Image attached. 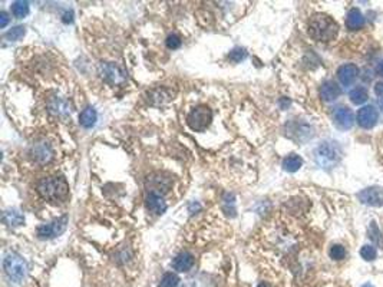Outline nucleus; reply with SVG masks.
<instances>
[{"label": "nucleus", "mask_w": 383, "mask_h": 287, "mask_svg": "<svg viewBox=\"0 0 383 287\" xmlns=\"http://www.w3.org/2000/svg\"><path fill=\"white\" fill-rule=\"evenodd\" d=\"M212 121V111L207 105H198L191 109V112L187 115L188 127L195 132L205 131Z\"/></svg>", "instance_id": "obj_4"}, {"label": "nucleus", "mask_w": 383, "mask_h": 287, "mask_svg": "<svg viewBox=\"0 0 383 287\" xmlns=\"http://www.w3.org/2000/svg\"><path fill=\"white\" fill-rule=\"evenodd\" d=\"M3 221L6 222L7 225H10V227H17V225H22V224H23L25 217H23V214H20L17 210H7V211H4V214H3Z\"/></svg>", "instance_id": "obj_21"}, {"label": "nucleus", "mask_w": 383, "mask_h": 287, "mask_svg": "<svg viewBox=\"0 0 383 287\" xmlns=\"http://www.w3.org/2000/svg\"><path fill=\"white\" fill-rule=\"evenodd\" d=\"M101 78L111 85H122L127 82V71L115 62H101L98 66Z\"/></svg>", "instance_id": "obj_5"}, {"label": "nucleus", "mask_w": 383, "mask_h": 287, "mask_svg": "<svg viewBox=\"0 0 383 287\" xmlns=\"http://www.w3.org/2000/svg\"><path fill=\"white\" fill-rule=\"evenodd\" d=\"M25 33H26V27L25 26H16L12 27L6 35H4V38L7 40H10V42H16V40H20L23 36H25Z\"/></svg>", "instance_id": "obj_24"}, {"label": "nucleus", "mask_w": 383, "mask_h": 287, "mask_svg": "<svg viewBox=\"0 0 383 287\" xmlns=\"http://www.w3.org/2000/svg\"><path fill=\"white\" fill-rule=\"evenodd\" d=\"M257 287H270V286H268L267 283H261V285H258V286H257Z\"/></svg>", "instance_id": "obj_37"}, {"label": "nucleus", "mask_w": 383, "mask_h": 287, "mask_svg": "<svg viewBox=\"0 0 383 287\" xmlns=\"http://www.w3.org/2000/svg\"><path fill=\"white\" fill-rule=\"evenodd\" d=\"M67 225V217L64 215V217H59L53 221L48 222V224H42L38 227L36 233L39 235L40 238H53V237H58L61 235L65 230H66Z\"/></svg>", "instance_id": "obj_8"}, {"label": "nucleus", "mask_w": 383, "mask_h": 287, "mask_svg": "<svg viewBox=\"0 0 383 287\" xmlns=\"http://www.w3.org/2000/svg\"><path fill=\"white\" fill-rule=\"evenodd\" d=\"M375 93H376L379 98H383V80H379V82L375 85Z\"/></svg>", "instance_id": "obj_33"}, {"label": "nucleus", "mask_w": 383, "mask_h": 287, "mask_svg": "<svg viewBox=\"0 0 383 287\" xmlns=\"http://www.w3.org/2000/svg\"><path fill=\"white\" fill-rule=\"evenodd\" d=\"M145 204L146 209L155 213V214H158V215L164 214L167 211V203L164 201L162 196H159V194L148 193V196L145 198Z\"/></svg>", "instance_id": "obj_16"}, {"label": "nucleus", "mask_w": 383, "mask_h": 287, "mask_svg": "<svg viewBox=\"0 0 383 287\" xmlns=\"http://www.w3.org/2000/svg\"><path fill=\"white\" fill-rule=\"evenodd\" d=\"M172 183V177L167 172H152L146 177L145 180V187L148 190V193H152V194H165L171 190Z\"/></svg>", "instance_id": "obj_7"}, {"label": "nucleus", "mask_w": 383, "mask_h": 287, "mask_svg": "<svg viewBox=\"0 0 383 287\" xmlns=\"http://www.w3.org/2000/svg\"><path fill=\"white\" fill-rule=\"evenodd\" d=\"M339 33L337 22L326 13H315L309 19V35L317 42H330Z\"/></svg>", "instance_id": "obj_2"}, {"label": "nucleus", "mask_w": 383, "mask_h": 287, "mask_svg": "<svg viewBox=\"0 0 383 287\" xmlns=\"http://www.w3.org/2000/svg\"><path fill=\"white\" fill-rule=\"evenodd\" d=\"M359 200L370 207H382L383 206V187H369L359 193Z\"/></svg>", "instance_id": "obj_11"}, {"label": "nucleus", "mask_w": 383, "mask_h": 287, "mask_svg": "<svg viewBox=\"0 0 383 287\" xmlns=\"http://www.w3.org/2000/svg\"><path fill=\"white\" fill-rule=\"evenodd\" d=\"M376 73L383 76V61H381V62L378 64V66H376Z\"/></svg>", "instance_id": "obj_36"}, {"label": "nucleus", "mask_w": 383, "mask_h": 287, "mask_svg": "<svg viewBox=\"0 0 383 287\" xmlns=\"http://www.w3.org/2000/svg\"><path fill=\"white\" fill-rule=\"evenodd\" d=\"M73 20V12H67V13H65V16H64V22L65 23H70Z\"/></svg>", "instance_id": "obj_35"}, {"label": "nucleus", "mask_w": 383, "mask_h": 287, "mask_svg": "<svg viewBox=\"0 0 383 287\" xmlns=\"http://www.w3.org/2000/svg\"><path fill=\"white\" fill-rule=\"evenodd\" d=\"M7 22H9V16L6 12H1L0 13V27H6Z\"/></svg>", "instance_id": "obj_34"}, {"label": "nucleus", "mask_w": 383, "mask_h": 287, "mask_svg": "<svg viewBox=\"0 0 383 287\" xmlns=\"http://www.w3.org/2000/svg\"><path fill=\"white\" fill-rule=\"evenodd\" d=\"M362 287H375V286H373V285H370V283H365Z\"/></svg>", "instance_id": "obj_38"}, {"label": "nucleus", "mask_w": 383, "mask_h": 287, "mask_svg": "<svg viewBox=\"0 0 383 287\" xmlns=\"http://www.w3.org/2000/svg\"><path fill=\"white\" fill-rule=\"evenodd\" d=\"M246 56H247V52H246V49H243V48H236V49H233L230 55H228V59L231 61V62H241L243 59H246Z\"/></svg>", "instance_id": "obj_31"}, {"label": "nucleus", "mask_w": 383, "mask_h": 287, "mask_svg": "<svg viewBox=\"0 0 383 287\" xmlns=\"http://www.w3.org/2000/svg\"><path fill=\"white\" fill-rule=\"evenodd\" d=\"M357 124L359 127L365 128V130H370L378 124L379 119V111L373 106V105H366L362 109H359L357 112Z\"/></svg>", "instance_id": "obj_10"}, {"label": "nucleus", "mask_w": 383, "mask_h": 287, "mask_svg": "<svg viewBox=\"0 0 383 287\" xmlns=\"http://www.w3.org/2000/svg\"><path fill=\"white\" fill-rule=\"evenodd\" d=\"M194 266V256L188 251H183L178 256H175V259L172 260V267L180 272V273H185L188 270H191Z\"/></svg>", "instance_id": "obj_15"}, {"label": "nucleus", "mask_w": 383, "mask_h": 287, "mask_svg": "<svg viewBox=\"0 0 383 287\" xmlns=\"http://www.w3.org/2000/svg\"><path fill=\"white\" fill-rule=\"evenodd\" d=\"M336 75L343 86H350L359 76V68L355 64H344L337 69Z\"/></svg>", "instance_id": "obj_13"}, {"label": "nucleus", "mask_w": 383, "mask_h": 287, "mask_svg": "<svg viewBox=\"0 0 383 287\" xmlns=\"http://www.w3.org/2000/svg\"><path fill=\"white\" fill-rule=\"evenodd\" d=\"M302 165H303V159L297 154H290L283 159V168L287 172H296L302 168Z\"/></svg>", "instance_id": "obj_20"}, {"label": "nucleus", "mask_w": 383, "mask_h": 287, "mask_svg": "<svg viewBox=\"0 0 383 287\" xmlns=\"http://www.w3.org/2000/svg\"><path fill=\"white\" fill-rule=\"evenodd\" d=\"M210 282L205 276H197L192 279H188L183 287H208Z\"/></svg>", "instance_id": "obj_26"}, {"label": "nucleus", "mask_w": 383, "mask_h": 287, "mask_svg": "<svg viewBox=\"0 0 383 287\" xmlns=\"http://www.w3.org/2000/svg\"><path fill=\"white\" fill-rule=\"evenodd\" d=\"M333 122L339 130H350L355 125V115L347 106H339L333 112Z\"/></svg>", "instance_id": "obj_12"}, {"label": "nucleus", "mask_w": 383, "mask_h": 287, "mask_svg": "<svg viewBox=\"0 0 383 287\" xmlns=\"http://www.w3.org/2000/svg\"><path fill=\"white\" fill-rule=\"evenodd\" d=\"M12 13H13L14 17H17V19L26 17L27 14H29V3H27V1H23V0L13 1V3H12Z\"/></svg>", "instance_id": "obj_23"}, {"label": "nucleus", "mask_w": 383, "mask_h": 287, "mask_svg": "<svg viewBox=\"0 0 383 287\" xmlns=\"http://www.w3.org/2000/svg\"><path fill=\"white\" fill-rule=\"evenodd\" d=\"M3 269L10 280H13L14 283H20L26 276L27 264L22 256L10 251L3 259Z\"/></svg>", "instance_id": "obj_3"}, {"label": "nucleus", "mask_w": 383, "mask_h": 287, "mask_svg": "<svg viewBox=\"0 0 383 287\" xmlns=\"http://www.w3.org/2000/svg\"><path fill=\"white\" fill-rule=\"evenodd\" d=\"M329 254L333 260H343L346 257V248L342 244H334V246H331Z\"/></svg>", "instance_id": "obj_30"}, {"label": "nucleus", "mask_w": 383, "mask_h": 287, "mask_svg": "<svg viewBox=\"0 0 383 287\" xmlns=\"http://www.w3.org/2000/svg\"><path fill=\"white\" fill-rule=\"evenodd\" d=\"M29 155L36 164L45 165L53 159V149L51 148V145L46 143L33 144L29 149Z\"/></svg>", "instance_id": "obj_9"}, {"label": "nucleus", "mask_w": 383, "mask_h": 287, "mask_svg": "<svg viewBox=\"0 0 383 287\" xmlns=\"http://www.w3.org/2000/svg\"><path fill=\"white\" fill-rule=\"evenodd\" d=\"M349 98L355 105H362L369 99V93L365 88H355L353 91H350Z\"/></svg>", "instance_id": "obj_22"}, {"label": "nucleus", "mask_w": 383, "mask_h": 287, "mask_svg": "<svg viewBox=\"0 0 383 287\" xmlns=\"http://www.w3.org/2000/svg\"><path fill=\"white\" fill-rule=\"evenodd\" d=\"M369 237L379 246V247H383V238H382V233H381V230L378 228V225H376V222L372 221L369 225Z\"/></svg>", "instance_id": "obj_27"}, {"label": "nucleus", "mask_w": 383, "mask_h": 287, "mask_svg": "<svg viewBox=\"0 0 383 287\" xmlns=\"http://www.w3.org/2000/svg\"><path fill=\"white\" fill-rule=\"evenodd\" d=\"M346 26L350 30H359L365 26V16L359 9L353 7L349 10V13L346 16Z\"/></svg>", "instance_id": "obj_17"}, {"label": "nucleus", "mask_w": 383, "mask_h": 287, "mask_svg": "<svg viewBox=\"0 0 383 287\" xmlns=\"http://www.w3.org/2000/svg\"><path fill=\"white\" fill-rule=\"evenodd\" d=\"M360 256H362L363 260L373 261L378 257V250H376V247H373V246L366 244V246H363V247L360 248Z\"/></svg>", "instance_id": "obj_28"}, {"label": "nucleus", "mask_w": 383, "mask_h": 287, "mask_svg": "<svg viewBox=\"0 0 383 287\" xmlns=\"http://www.w3.org/2000/svg\"><path fill=\"white\" fill-rule=\"evenodd\" d=\"M340 93H342L340 86H339L336 82H333V80L324 82V83L321 85V88H320V96H321V99H323L324 102H333V101H336V99L340 96Z\"/></svg>", "instance_id": "obj_14"}, {"label": "nucleus", "mask_w": 383, "mask_h": 287, "mask_svg": "<svg viewBox=\"0 0 383 287\" xmlns=\"http://www.w3.org/2000/svg\"><path fill=\"white\" fill-rule=\"evenodd\" d=\"M178 283H180V279L177 274L165 273L159 282V287H177Z\"/></svg>", "instance_id": "obj_25"}, {"label": "nucleus", "mask_w": 383, "mask_h": 287, "mask_svg": "<svg viewBox=\"0 0 383 287\" xmlns=\"http://www.w3.org/2000/svg\"><path fill=\"white\" fill-rule=\"evenodd\" d=\"M316 162L321 168H331L340 159V151L333 143H323L316 149Z\"/></svg>", "instance_id": "obj_6"}, {"label": "nucleus", "mask_w": 383, "mask_h": 287, "mask_svg": "<svg viewBox=\"0 0 383 287\" xmlns=\"http://www.w3.org/2000/svg\"><path fill=\"white\" fill-rule=\"evenodd\" d=\"M36 190L43 200L53 204L65 201L69 196V185L65 177L62 175H52V177L42 178L36 185Z\"/></svg>", "instance_id": "obj_1"}, {"label": "nucleus", "mask_w": 383, "mask_h": 287, "mask_svg": "<svg viewBox=\"0 0 383 287\" xmlns=\"http://www.w3.org/2000/svg\"><path fill=\"white\" fill-rule=\"evenodd\" d=\"M170 98H171V95L168 93L167 89H157V91H152L151 92V101H158V104H164V102H167V101H170Z\"/></svg>", "instance_id": "obj_29"}, {"label": "nucleus", "mask_w": 383, "mask_h": 287, "mask_svg": "<svg viewBox=\"0 0 383 287\" xmlns=\"http://www.w3.org/2000/svg\"><path fill=\"white\" fill-rule=\"evenodd\" d=\"M49 111L55 114V115H67L70 114V106L67 104L66 101H64L62 98L59 96H55L52 101L49 102Z\"/></svg>", "instance_id": "obj_19"}, {"label": "nucleus", "mask_w": 383, "mask_h": 287, "mask_svg": "<svg viewBox=\"0 0 383 287\" xmlns=\"http://www.w3.org/2000/svg\"><path fill=\"white\" fill-rule=\"evenodd\" d=\"M96 121H98V114L92 106H88L80 112L79 124L83 128H86V130L92 128V127H95Z\"/></svg>", "instance_id": "obj_18"}, {"label": "nucleus", "mask_w": 383, "mask_h": 287, "mask_svg": "<svg viewBox=\"0 0 383 287\" xmlns=\"http://www.w3.org/2000/svg\"><path fill=\"white\" fill-rule=\"evenodd\" d=\"M165 43H167V48L168 49H172V51H175V49H178L180 46H181V38L178 36V35H175V33H172L170 35L167 40H165Z\"/></svg>", "instance_id": "obj_32"}]
</instances>
